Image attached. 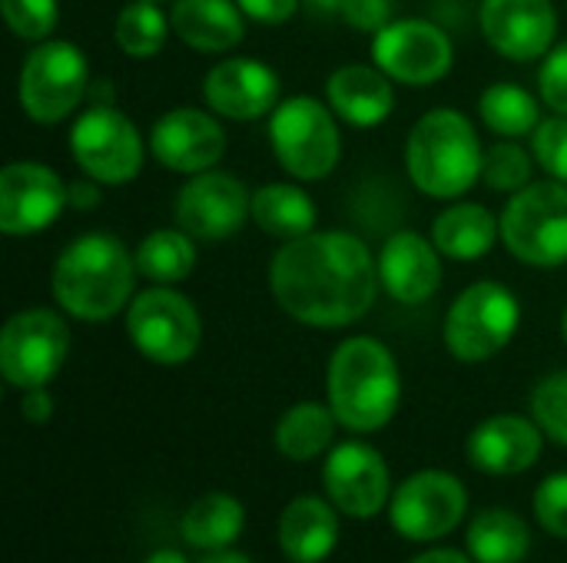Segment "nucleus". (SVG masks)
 <instances>
[{
    "instance_id": "obj_1",
    "label": "nucleus",
    "mask_w": 567,
    "mask_h": 563,
    "mask_svg": "<svg viewBox=\"0 0 567 563\" xmlns=\"http://www.w3.org/2000/svg\"><path fill=\"white\" fill-rule=\"evenodd\" d=\"M379 259L342 229L309 232L282 242L269 265L279 309L309 329H346L369 315L379 295Z\"/></svg>"
},
{
    "instance_id": "obj_2",
    "label": "nucleus",
    "mask_w": 567,
    "mask_h": 563,
    "mask_svg": "<svg viewBox=\"0 0 567 563\" xmlns=\"http://www.w3.org/2000/svg\"><path fill=\"white\" fill-rule=\"evenodd\" d=\"M136 256L113 232L76 236L53 262L50 289L56 305L80 322H106L130 309Z\"/></svg>"
},
{
    "instance_id": "obj_3",
    "label": "nucleus",
    "mask_w": 567,
    "mask_h": 563,
    "mask_svg": "<svg viewBox=\"0 0 567 563\" xmlns=\"http://www.w3.org/2000/svg\"><path fill=\"white\" fill-rule=\"evenodd\" d=\"M402 402V375L389 345L372 335L346 338L329 362V405L355 435L382 431Z\"/></svg>"
},
{
    "instance_id": "obj_4",
    "label": "nucleus",
    "mask_w": 567,
    "mask_h": 563,
    "mask_svg": "<svg viewBox=\"0 0 567 563\" xmlns=\"http://www.w3.org/2000/svg\"><path fill=\"white\" fill-rule=\"evenodd\" d=\"M405 169L429 199L465 196L485 169V149L462 110L439 106L415 119L405 139Z\"/></svg>"
},
{
    "instance_id": "obj_5",
    "label": "nucleus",
    "mask_w": 567,
    "mask_h": 563,
    "mask_svg": "<svg viewBox=\"0 0 567 563\" xmlns=\"http://www.w3.org/2000/svg\"><path fill=\"white\" fill-rule=\"evenodd\" d=\"M269 143L279 166L299 183L326 179L342 156V133L332 106L306 93L282 100L269 113Z\"/></svg>"
},
{
    "instance_id": "obj_6",
    "label": "nucleus",
    "mask_w": 567,
    "mask_h": 563,
    "mask_svg": "<svg viewBox=\"0 0 567 563\" xmlns=\"http://www.w3.org/2000/svg\"><path fill=\"white\" fill-rule=\"evenodd\" d=\"M502 242L535 269H558L567 262V183H528L505 202Z\"/></svg>"
},
{
    "instance_id": "obj_7",
    "label": "nucleus",
    "mask_w": 567,
    "mask_h": 563,
    "mask_svg": "<svg viewBox=\"0 0 567 563\" xmlns=\"http://www.w3.org/2000/svg\"><path fill=\"white\" fill-rule=\"evenodd\" d=\"M522 325V305L515 292L502 282H472L445 315V348L468 365L488 362L505 352Z\"/></svg>"
},
{
    "instance_id": "obj_8",
    "label": "nucleus",
    "mask_w": 567,
    "mask_h": 563,
    "mask_svg": "<svg viewBox=\"0 0 567 563\" xmlns=\"http://www.w3.org/2000/svg\"><path fill=\"white\" fill-rule=\"evenodd\" d=\"M86 93H90V63L76 43L50 37L27 53L17 80V100L33 123L53 126L66 119L86 100Z\"/></svg>"
},
{
    "instance_id": "obj_9",
    "label": "nucleus",
    "mask_w": 567,
    "mask_h": 563,
    "mask_svg": "<svg viewBox=\"0 0 567 563\" xmlns=\"http://www.w3.org/2000/svg\"><path fill=\"white\" fill-rule=\"evenodd\" d=\"M73 163L103 186H126L140 176L146 146L136 123L116 103H86L70 126Z\"/></svg>"
},
{
    "instance_id": "obj_10",
    "label": "nucleus",
    "mask_w": 567,
    "mask_h": 563,
    "mask_svg": "<svg viewBox=\"0 0 567 563\" xmlns=\"http://www.w3.org/2000/svg\"><path fill=\"white\" fill-rule=\"evenodd\" d=\"M126 335L143 358L156 365H183L199 352L203 319L183 292L153 285L133 295L126 309Z\"/></svg>"
},
{
    "instance_id": "obj_11",
    "label": "nucleus",
    "mask_w": 567,
    "mask_h": 563,
    "mask_svg": "<svg viewBox=\"0 0 567 563\" xmlns=\"http://www.w3.org/2000/svg\"><path fill=\"white\" fill-rule=\"evenodd\" d=\"M70 352V329L50 309H23L0 332V375L7 385L47 388Z\"/></svg>"
},
{
    "instance_id": "obj_12",
    "label": "nucleus",
    "mask_w": 567,
    "mask_h": 563,
    "mask_svg": "<svg viewBox=\"0 0 567 563\" xmlns=\"http://www.w3.org/2000/svg\"><path fill=\"white\" fill-rule=\"evenodd\" d=\"M173 219L196 242H226L252 219V192L233 173L206 169L176 192Z\"/></svg>"
},
{
    "instance_id": "obj_13",
    "label": "nucleus",
    "mask_w": 567,
    "mask_h": 563,
    "mask_svg": "<svg viewBox=\"0 0 567 563\" xmlns=\"http://www.w3.org/2000/svg\"><path fill=\"white\" fill-rule=\"evenodd\" d=\"M468 511L465 484L449 471H419L399 484L389 501L392 531L405 541H442L452 534Z\"/></svg>"
},
{
    "instance_id": "obj_14",
    "label": "nucleus",
    "mask_w": 567,
    "mask_h": 563,
    "mask_svg": "<svg viewBox=\"0 0 567 563\" xmlns=\"http://www.w3.org/2000/svg\"><path fill=\"white\" fill-rule=\"evenodd\" d=\"M372 63L405 86H432L449 76L455 46L449 33L429 20L405 17L372 33Z\"/></svg>"
},
{
    "instance_id": "obj_15",
    "label": "nucleus",
    "mask_w": 567,
    "mask_h": 563,
    "mask_svg": "<svg viewBox=\"0 0 567 563\" xmlns=\"http://www.w3.org/2000/svg\"><path fill=\"white\" fill-rule=\"evenodd\" d=\"M66 183L37 159H17L0 169V232L33 236L60 219L70 206Z\"/></svg>"
},
{
    "instance_id": "obj_16",
    "label": "nucleus",
    "mask_w": 567,
    "mask_h": 563,
    "mask_svg": "<svg viewBox=\"0 0 567 563\" xmlns=\"http://www.w3.org/2000/svg\"><path fill=\"white\" fill-rule=\"evenodd\" d=\"M329 501L355 521L375 518L392 501V478L385 458L362 441H342L329 451L322 468Z\"/></svg>"
},
{
    "instance_id": "obj_17",
    "label": "nucleus",
    "mask_w": 567,
    "mask_h": 563,
    "mask_svg": "<svg viewBox=\"0 0 567 563\" xmlns=\"http://www.w3.org/2000/svg\"><path fill=\"white\" fill-rule=\"evenodd\" d=\"M150 153L169 173L196 176L216 169V163L226 156V129L219 126L216 113L196 106H173L153 123Z\"/></svg>"
},
{
    "instance_id": "obj_18",
    "label": "nucleus",
    "mask_w": 567,
    "mask_h": 563,
    "mask_svg": "<svg viewBox=\"0 0 567 563\" xmlns=\"http://www.w3.org/2000/svg\"><path fill=\"white\" fill-rule=\"evenodd\" d=\"M478 23L488 46L512 63L548 56L558 37V10L551 0H482Z\"/></svg>"
},
{
    "instance_id": "obj_19",
    "label": "nucleus",
    "mask_w": 567,
    "mask_h": 563,
    "mask_svg": "<svg viewBox=\"0 0 567 563\" xmlns=\"http://www.w3.org/2000/svg\"><path fill=\"white\" fill-rule=\"evenodd\" d=\"M203 100L226 119H262L279 106V73L252 56H226L203 76Z\"/></svg>"
},
{
    "instance_id": "obj_20",
    "label": "nucleus",
    "mask_w": 567,
    "mask_h": 563,
    "mask_svg": "<svg viewBox=\"0 0 567 563\" xmlns=\"http://www.w3.org/2000/svg\"><path fill=\"white\" fill-rule=\"evenodd\" d=\"M442 252L422 232L402 229L379 252V282L402 305H422L442 289Z\"/></svg>"
},
{
    "instance_id": "obj_21",
    "label": "nucleus",
    "mask_w": 567,
    "mask_h": 563,
    "mask_svg": "<svg viewBox=\"0 0 567 563\" xmlns=\"http://www.w3.org/2000/svg\"><path fill=\"white\" fill-rule=\"evenodd\" d=\"M542 448H545V431L538 428V421L522 415H492L468 435L465 455L472 468L495 478H512L535 468Z\"/></svg>"
},
{
    "instance_id": "obj_22",
    "label": "nucleus",
    "mask_w": 567,
    "mask_h": 563,
    "mask_svg": "<svg viewBox=\"0 0 567 563\" xmlns=\"http://www.w3.org/2000/svg\"><path fill=\"white\" fill-rule=\"evenodd\" d=\"M395 80L375 63H346L326 80V100L339 119L359 129L382 126L395 110Z\"/></svg>"
},
{
    "instance_id": "obj_23",
    "label": "nucleus",
    "mask_w": 567,
    "mask_h": 563,
    "mask_svg": "<svg viewBox=\"0 0 567 563\" xmlns=\"http://www.w3.org/2000/svg\"><path fill=\"white\" fill-rule=\"evenodd\" d=\"M339 508L306 494L286 504L279 518V548L286 561L292 563H322L339 544Z\"/></svg>"
},
{
    "instance_id": "obj_24",
    "label": "nucleus",
    "mask_w": 567,
    "mask_h": 563,
    "mask_svg": "<svg viewBox=\"0 0 567 563\" xmlns=\"http://www.w3.org/2000/svg\"><path fill=\"white\" fill-rule=\"evenodd\" d=\"M169 23L199 53H229L246 37V13L236 0H173Z\"/></svg>"
},
{
    "instance_id": "obj_25",
    "label": "nucleus",
    "mask_w": 567,
    "mask_h": 563,
    "mask_svg": "<svg viewBox=\"0 0 567 563\" xmlns=\"http://www.w3.org/2000/svg\"><path fill=\"white\" fill-rule=\"evenodd\" d=\"M502 239V219L478 202H455L432 222V242L445 259L475 262L495 249Z\"/></svg>"
},
{
    "instance_id": "obj_26",
    "label": "nucleus",
    "mask_w": 567,
    "mask_h": 563,
    "mask_svg": "<svg viewBox=\"0 0 567 563\" xmlns=\"http://www.w3.org/2000/svg\"><path fill=\"white\" fill-rule=\"evenodd\" d=\"M252 222L266 236L292 242V239L316 232L319 212L306 189L292 183H269L252 192Z\"/></svg>"
},
{
    "instance_id": "obj_27",
    "label": "nucleus",
    "mask_w": 567,
    "mask_h": 563,
    "mask_svg": "<svg viewBox=\"0 0 567 563\" xmlns=\"http://www.w3.org/2000/svg\"><path fill=\"white\" fill-rule=\"evenodd\" d=\"M246 528V508L226 494V491H213V494H203L189 504L179 531H183V541L196 551H226L239 541Z\"/></svg>"
},
{
    "instance_id": "obj_28",
    "label": "nucleus",
    "mask_w": 567,
    "mask_h": 563,
    "mask_svg": "<svg viewBox=\"0 0 567 563\" xmlns=\"http://www.w3.org/2000/svg\"><path fill=\"white\" fill-rule=\"evenodd\" d=\"M336 428H339V418H336L332 405L299 402L279 418L276 448L289 461H312V458H319L322 451L332 448Z\"/></svg>"
},
{
    "instance_id": "obj_29",
    "label": "nucleus",
    "mask_w": 567,
    "mask_h": 563,
    "mask_svg": "<svg viewBox=\"0 0 567 563\" xmlns=\"http://www.w3.org/2000/svg\"><path fill=\"white\" fill-rule=\"evenodd\" d=\"M532 551L528 524L505 508L475 514L468 524V554L478 563H522Z\"/></svg>"
},
{
    "instance_id": "obj_30",
    "label": "nucleus",
    "mask_w": 567,
    "mask_h": 563,
    "mask_svg": "<svg viewBox=\"0 0 567 563\" xmlns=\"http://www.w3.org/2000/svg\"><path fill=\"white\" fill-rule=\"evenodd\" d=\"M136 272L156 285H176L193 275L196 265V239L176 229H153L136 246Z\"/></svg>"
},
{
    "instance_id": "obj_31",
    "label": "nucleus",
    "mask_w": 567,
    "mask_h": 563,
    "mask_svg": "<svg viewBox=\"0 0 567 563\" xmlns=\"http://www.w3.org/2000/svg\"><path fill=\"white\" fill-rule=\"evenodd\" d=\"M478 116H482V123L495 136H502V139H522V136H528V133L538 129L542 106L518 83H492L478 96Z\"/></svg>"
},
{
    "instance_id": "obj_32",
    "label": "nucleus",
    "mask_w": 567,
    "mask_h": 563,
    "mask_svg": "<svg viewBox=\"0 0 567 563\" xmlns=\"http://www.w3.org/2000/svg\"><path fill=\"white\" fill-rule=\"evenodd\" d=\"M169 33H173L169 13H163L159 3H153V0H133V3H126L120 10V17H116V27H113L116 46L126 56H136V60L156 56L166 46V37Z\"/></svg>"
},
{
    "instance_id": "obj_33",
    "label": "nucleus",
    "mask_w": 567,
    "mask_h": 563,
    "mask_svg": "<svg viewBox=\"0 0 567 563\" xmlns=\"http://www.w3.org/2000/svg\"><path fill=\"white\" fill-rule=\"evenodd\" d=\"M535 153H528L525 146H518L515 139H502L485 153V169L482 179L492 192H518L532 183V169H535Z\"/></svg>"
},
{
    "instance_id": "obj_34",
    "label": "nucleus",
    "mask_w": 567,
    "mask_h": 563,
    "mask_svg": "<svg viewBox=\"0 0 567 563\" xmlns=\"http://www.w3.org/2000/svg\"><path fill=\"white\" fill-rule=\"evenodd\" d=\"M532 415L538 428L567 448V372H555L532 392Z\"/></svg>"
},
{
    "instance_id": "obj_35",
    "label": "nucleus",
    "mask_w": 567,
    "mask_h": 563,
    "mask_svg": "<svg viewBox=\"0 0 567 563\" xmlns=\"http://www.w3.org/2000/svg\"><path fill=\"white\" fill-rule=\"evenodd\" d=\"M3 20L13 37L40 43L50 40L56 20H60V3L56 0H0Z\"/></svg>"
},
{
    "instance_id": "obj_36",
    "label": "nucleus",
    "mask_w": 567,
    "mask_h": 563,
    "mask_svg": "<svg viewBox=\"0 0 567 563\" xmlns=\"http://www.w3.org/2000/svg\"><path fill=\"white\" fill-rule=\"evenodd\" d=\"M532 153L551 179L567 183V116L555 113L538 123V129L532 133Z\"/></svg>"
},
{
    "instance_id": "obj_37",
    "label": "nucleus",
    "mask_w": 567,
    "mask_h": 563,
    "mask_svg": "<svg viewBox=\"0 0 567 563\" xmlns=\"http://www.w3.org/2000/svg\"><path fill=\"white\" fill-rule=\"evenodd\" d=\"M535 518L548 534L567 541V475H551L538 484Z\"/></svg>"
},
{
    "instance_id": "obj_38",
    "label": "nucleus",
    "mask_w": 567,
    "mask_h": 563,
    "mask_svg": "<svg viewBox=\"0 0 567 563\" xmlns=\"http://www.w3.org/2000/svg\"><path fill=\"white\" fill-rule=\"evenodd\" d=\"M538 93L548 110L567 116V40L551 46V53L545 56L538 70Z\"/></svg>"
},
{
    "instance_id": "obj_39",
    "label": "nucleus",
    "mask_w": 567,
    "mask_h": 563,
    "mask_svg": "<svg viewBox=\"0 0 567 563\" xmlns=\"http://www.w3.org/2000/svg\"><path fill=\"white\" fill-rule=\"evenodd\" d=\"M392 0H342V20L359 33H379L385 23H392Z\"/></svg>"
},
{
    "instance_id": "obj_40",
    "label": "nucleus",
    "mask_w": 567,
    "mask_h": 563,
    "mask_svg": "<svg viewBox=\"0 0 567 563\" xmlns=\"http://www.w3.org/2000/svg\"><path fill=\"white\" fill-rule=\"evenodd\" d=\"M236 3H239V10H243L249 20L269 23V27L286 23V20L302 7V0H236Z\"/></svg>"
},
{
    "instance_id": "obj_41",
    "label": "nucleus",
    "mask_w": 567,
    "mask_h": 563,
    "mask_svg": "<svg viewBox=\"0 0 567 563\" xmlns=\"http://www.w3.org/2000/svg\"><path fill=\"white\" fill-rule=\"evenodd\" d=\"M20 415L30 425H47L53 418V398L47 388H27L20 398Z\"/></svg>"
},
{
    "instance_id": "obj_42",
    "label": "nucleus",
    "mask_w": 567,
    "mask_h": 563,
    "mask_svg": "<svg viewBox=\"0 0 567 563\" xmlns=\"http://www.w3.org/2000/svg\"><path fill=\"white\" fill-rule=\"evenodd\" d=\"M103 183H96V179H76V183H70V189H66V199H70V206L73 209H96L100 206V199H103V189H100Z\"/></svg>"
},
{
    "instance_id": "obj_43",
    "label": "nucleus",
    "mask_w": 567,
    "mask_h": 563,
    "mask_svg": "<svg viewBox=\"0 0 567 563\" xmlns=\"http://www.w3.org/2000/svg\"><path fill=\"white\" fill-rule=\"evenodd\" d=\"M409 563H472V557H465L462 551H449V548H439V551H425V554L412 557Z\"/></svg>"
},
{
    "instance_id": "obj_44",
    "label": "nucleus",
    "mask_w": 567,
    "mask_h": 563,
    "mask_svg": "<svg viewBox=\"0 0 567 563\" xmlns=\"http://www.w3.org/2000/svg\"><path fill=\"white\" fill-rule=\"evenodd\" d=\"M302 7L312 17H336V13H342V0H302Z\"/></svg>"
},
{
    "instance_id": "obj_45",
    "label": "nucleus",
    "mask_w": 567,
    "mask_h": 563,
    "mask_svg": "<svg viewBox=\"0 0 567 563\" xmlns=\"http://www.w3.org/2000/svg\"><path fill=\"white\" fill-rule=\"evenodd\" d=\"M199 563H252V561H249L246 554H239V551H229V548H226V551H209V554H206Z\"/></svg>"
},
{
    "instance_id": "obj_46",
    "label": "nucleus",
    "mask_w": 567,
    "mask_h": 563,
    "mask_svg": "<svg viewBox=\"0 0 567 563\" xmlns=\"http://www.w3.org/2000/svg\"><path fill=\"white\" fill-rule=\"evenodd\" d=\"M146 563H189L179 551H156V554H150Z\"/></svg>"
},
{
    "instance_id": "obj_47",
    "label": "nucleus",
    "mask_w": 567,
    "mask_h": 563,
    "mask_svg": "<svg viewBox=\"0 0 567 563\" xmlns=\"http://www.w3.org/2000/svg\"><path fill=\"white\" fill-rule=\"evenodd\" d=\"M561 335H565V342H567V309H565V315H561Z\"/></svg>"
},
{
    "instance_id": "obj_48",
    "label": "nucleus",
    "mask_w": 567,
    "mask_h": 563,
    "mask_svg": "<svg viewBox=\"0 0 567 563\" xmlns=\"http://www.w3.org/2000/svg\"><path fill=\"white\" fill-rule=\"evenodd\" d=\"M153 3H159V0H153Z\"/></svg>"
}]
</instances>
